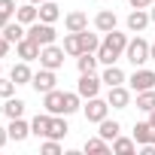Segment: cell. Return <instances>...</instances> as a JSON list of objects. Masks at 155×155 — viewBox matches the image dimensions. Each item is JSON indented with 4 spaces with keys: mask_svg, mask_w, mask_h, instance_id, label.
<instances>
[{
    "mask_svg": "<svg viewBox=\"0 0 155 155\" xmlns=\"http://www.w3.org/2000/svg\"><path fill=\"white\" fill-rule=\"evenodd\" d=\"M128 49V34H119V31H110L104 40H101V49H97V61L107 67V64H116Z\"/></svg>",
    "mask_w": 155,
    "mask_h": 155,
    "instance_id": "cell-1",
    "label": "cell"
},
{
    "mask_svg": "<svg viewBox=\"0 0 155 155\" xmlns=\"http://www.w3.org/2000/svg\"><path fill=\"white\" fill-rule=\"evenodd\" d=\"M125 58H128V61H131L134 67H143V64L149 61V43H146L143 37H134V40H128Z\"/></svg>",
    "mask_w": 155,
    "mask_h": 155,
    "instance_id": "cell-2",
    "label": "cell"
},
{
    "mask_svg": "<svg viewBox=\"0 0 155 155\" xmlns=\"http://www.w3.org/2000/svg\"><path fill=\"white\" fill-rule=\"evenodd\" d=\"M28 37H31L34 43H40V46H49V43H55L58 31H55V25H49V21H34V25H28Z\"/></svg>",
    "mask_w": 155,
    "mask_h": 155,
    "instance_id": "cell-3",
    "label": "cell"
},
{
    "mask_svg": "<svg viewBox=\"0 0 155 155\" xmlns=\"http://www.w3.org/2000/svg\"><path fill=\"white\" fill-rule=\"evenodd\" d=\"M40 67H49V70L64 67V46H55V43L43 46V52H40Z\"/></svg>",
    "mask_w": 155,
    "mask_h": 155,
    "instance_id": "cell-4",
    "label": "cell"
},
{
    "mask_svg": "<svg viewBox=\"0 0 155 155\" xmlns=\"http://www.w3.org/2000/svg\"><path fill=\"white\" fill-rule=\"evenodd\" d=\"M31 85H34V91H37V94H46V91L58 88V76H55V70H49V67H40V73H34Z\"/></svg>",
    "mask_w": 155,
    "mask_h": 155,
    "instance_id": "cell-5",
    "label": "cell"
},
{
    "mask_svg": "<svg viewBox=\"0 0 155 155\" xmlns=\"http://www.w3.org/2000/svg\"><path fill=\"white\" fill-rule=\"evenodd\" d=\"M101 85H104V79H97L94 73H82L79 76V82H76V91H79V97H97L101 94Z\"/></svg>",
    "mask_w": 155,
    "mask_h": 155,
    "instance_id": "cell-6",
    "label": "cell"
},
{
    "mask_svg": "<svg viewBox=\"0 0 155 155\" xmlns=\"http://www.w3.org/2000/svg\"><path fill=\"white\" fill-rule=\"evenodd\" d=\"M128 85H131L134 91H146V88H155V70H146V67H137V70L131 73V79H128Z\"/></svg>",
    "mask_w": 155,
    "mask_h": 155,
    "instance_id": "cell-7",
    "label": "cell"
},
{
    "mask_svg": "<svg viewBox=\"0 0 155 155\" xmlns=\"http://www.w3.org/2000/svg\"><path fill=\"white\" fill-rule=\"evenodd\" d=\"M82 113H85V119H88V122H94V125H97V122H104V119H107L110 104H107V101H101V97H88V104L82 107Z\"/></svg>",
    "mask_w": 155,
    "mask_h": 155,
    "instance_id": "cell-8",
    "label": "cell"
},
{
    "mask_svg": "<svg viewBox=\"0 0 155 155\" xmlns=\"http://www.w3.org/2000/svg\"><path fill=\"white\" fill-rule=\"evenodd\" d=\"M107 104H110L113 110H128V107H131V88L113 85V88L107 91Z\"/></svg>",
    "mask_w": 155,
    "mask_h": 155,
    "instance_id": "cell-9",
    "label": "cell"
},
{
    "mask_svg": "<svg viewBox=\"0 0 155 155\" xmlns=\"http://www.w3.org/2000/svg\"><path fill=\"white\" fill-rule=\"evenodd\" d=\"M15 52H18V58H21V61H37V58H40V52H43V46H40V43H34L31 37H25V40H18V43H15Z\"/></svg>",
    "mask_w": 155,
    "mask_h": 155,
    "instance_id": "cell-10",
    "label": "cell"
},
{
    "mask_svg": "<svg viewBox=\"0 0 155 155\" xmlns=\"http://www.w3.org/2000/svg\"><path fill=\"white\" fill-rule=\"evenodd\" d=\"M43 107H46V113H52V116H64V91H58V88L46 91V94H43Z\"/></svg>",
    "mask_w": 155,
    "mask_h": 155,
    "instance_id": "cell-11",
    "label": "cell"
},
{
    "mask_svg": "<svg viewBox=\"0 0 155 155\" xmlns=\"http://www.w3.org/2000/svg\"><path fill=\"white\" fill-rule=\"evenodd\" d=\"M116 25H119V18H116V12H113V9H101V12L94 15V28H97L101 34L116 31Z\"/></svg>",
    "mask_w": 155,
    "mask_h": 155,
    "instance_id": "cell-12",
    "label": "cell"
},
{
    "mask_svg": "<svg viewBox=\"0 0 155 155\" xmlns=\"http://www.w3.org/2000/svg\"><path fill=\"white\" fill-rule=\"evenodd\" d=\"M134 140H137V146L155 143V125L152 122H137L134 125Z\"/></svg>",
    "mask_w": 155,
    "mask_h": 155,
    "instance_id": "cell-13",
    "label": "cell"
},
{
    "mask_svg": "<svg viewBox=\"0 0 155 155\" xmlns=\"http://www.w3.org/2000/svg\"><path fill=\"white\" fill-rule=\"evenodd\" d=\"M25 101H18V97H3V107H0V113H3L6 119H21L25 116Z\"/></svg>",
    "mask_w": 155,
    "mask_h": 155,
    "instance_id": "cell-14",
    "label": "cell"
},
{
    "mask_svg": "<svg viewBox=\"0 0 155 155\" xmlns=\"http://www.w3.org/2000/svg\"><path fill=\"white\" fill-rule=\"evenodd\" d=\"M15 21H21V25H34V21H40V6L28 0L25 6L15 9Z\"/></svg>",
    "mask_w": 155,
    "mask_h": 155,
    "instance_id": "cell-15",
    "label": "cell"
},
{
    "mask_svg": "<svg viewBox=\"0 0 155 155\" xmlns=\"http://www.w3.org/2000/svg\"><path fill=\"white\" fill-rule=\"evenodd\" d=\"M9 140H15V143H21V140H28L31 137V125L25 122V119H9Z\"/></svg>",
    "mask_w": 155,
    "mask_h": 155,
    "instance_id": "cell-16",
    "label": "cell"
},
{
    "mask_svg": "<svg viewBox=\"0 0 155 155\" xmlns=\"http://www.w3.org/2000/svg\"><path fill=\"white\" fill-rule=\"evenodd\" d=\"M64 28H67V31H73V34H79V31H85V28H88V15H85V12H79V9H76V12H67V15H64Z\"/></svg>",
    "mask_w": 155,
    "mask_h": 155,
    "instance_id": "cell-17",
    "label": "cell"
},
{
    "mask_svg": "<svg viewBox=\"0 0 155 155\" xmlns=\"http://www.w3.org/2000/svg\"><path fill=\"white\" fill-rule=\"evenodd\" d=\"M9 79L15 82V85H31V79H34V73H31V67H28V61H18L12 70H9Z\"/></svg>",
    "mask_w": 155,
    "mask_h": 155,
    "instance_id": "cell-18",
    "label": "cell"
},
{
    "mask_svg": "<svg viewBox=\"0 0 155 155\" xmlns=\"http://www.w3.org/2000/svg\"><path fill=\"white\" fill-rule=\"evenodd\" d=\"M101 79H104V85H107V88H113V85H125V82H128V79H125V73H122L116 64H107V67H104Z\"/></svg>",
    "mask_w": 155,
    "mask_h": 155,
    "instance_id": "cell-19",
    "label": "cell"
},
{
    "mask_svg": "<svg viewBox=\"0 0 155 155\" xmlns=\"http://www.w3.org/2000/svg\"><path fill=\"white\" fill-rule=\"evenodd\" d=\"M149 21H152V18H149L146 9H134V12L128 15V31H131V34H140V31H146Z\"/></svg>",
    "mask_w": 155,
    "mask_h": 155,
    "instance_id": "cell-20",
    "label": "cell"
},
{
    "mask_svg": "<svg viewBox=\"0 0 155 155\" xmlns=\"http://www.w3.org/2000/svg\"><path fill=\"white\" fill-rule=\"evenodd\" d=\"M82 149H85V152H91V155H107V152H113V143H110V140H104V137L97 134V137H88Z\"/></svg>",
    "mask_w": 155,
    "mask_h": 155,
    "instance_id": "cell-21",
    "label": "cell"
},
{
    "mask_svg": "<svg viewBox=\"0 0 155 155\" xmlns=\"http://www.w3.org/2000/svg\"><path fill=\"white\" fill-rule=\"evenodd\" d=\"M49 125H52V113L34 116V122H31V134H34V137H49Z\"/></svg>",
    "mask_w": 155,
    "mask_h": 155,
    "instance_id": "cell-22",
    "label": "cell"
},
{
    "mask_svg": "<svg viewBox=\"0 0 155 155\" xmlns=\"http://www.w3.org/2000/svg\"><path fill=\"white\" fill-rule=\"evenodd\" d=\"M113 152H116V155H134V152H137V140L119 134V137L113 140Z\"/></svg>",
    "mask_w": 155,
    "mask_h": 155,
    "instance_id": "cell-23",
    "label": "cell"
},
{
    "mask_svg": "<svg viewBox=\"0 0 155 155\" xmlns=\"http://www.w3.org/2000/svg\"><path fill=\"white\" fill-rule=\"evenodd\" d=\"M58 18H61V9H58V3H55V0H46V3H40V21L55 25Z\"/></svg>",
    "mask_w": 155,
    "mask_h": 155,
    "instance_id": "cell-24",
    "label": "cell"
},
{
    "mask_svg": "<svg viewBox=\"0 0 155 155\" xmlns=\"http://www.w3.org/2000/svg\"><path fill=\"white\" fill-rule=\"evenodd\" d=\"M97 52H82L79 58H76V67H79V73H94L97 70Z\"/></svg>",
    "mask_w": 155,
    "mask_h": 155,
    "instance_id": "cell-25",
    "label": "cell"
},
{
    "mask_svg": "<svg viewBox=\"0 0 155 155\" xmlns=\"http://www.w3.org/2000/svg\"><path fill=\"white\" fill-rule=\"evenodd\" d=\"M97 128H101L97 134H101L104 140H110V143H113V140L119 137V131H122V125H119L116 119H104V122H97Z\"/></svg>",
    "mask_w": 155,
    "mask_h": 155,
    "instance_id": "cell-26",
    "label": "cell"
},
{
    "mask_svg": "<svg viewBox=\"0 0 155 155\" xmlns=\"http://www.w3.org/2000/svg\"><path fill=\"white\" fill-rule=\"evenodd\" d=\"M3 37H6L9 43H18V40H25V37H28V31H25V25H21V21H9V25L3 28Z\"/></svg>",
    "mask_w": 155,
    "mask_h": 155,
    "instance_id": "cell-27",
    "label": "cell"
},
{
    "mask_svg": "<svg viewBox=\"0 0 155 155\" xmlns=\"http://www.w3.org/2000/svg\"><path fill=\"white\" fill-rule=\"evenodd\" d=\"M137 110H143V113H152L155 110V88L137 91Z\"/></svg>",
    "mask_w": 155,
    "mask_h": 155,
    "instance_id": "cell-28",
    "label": "cell"
},
{
    "mask_svg": "<svg viewBox=\"0 0 155 155\" xmlns=\"http://www.w3.org/2000/svg\"><path fill=\"white\" fill-rule=\"evenodd\" d=\"M64 52H67V55H73V58H79V55H82V43H79V34L67 31V37H64Z\"/></svg>",
    "mask_w": 155,
    "mask_h": 155,
    "instance_id": "cell-29",
    "label": "cell"
},
{
    "mask_svg": "<svg viewBox=\"0 0 155 155\" xmlns=\"http://www.w3.org/2000/svg\"><path fill=\"white\" fill-rule=\"evenodd\" d=\"M79 43H82V52H97L101 49V37L97 34H88V28L79 31Z\"/></svg>",
    "mask_w": 155,
    "mask_h": 155,
    "instance_id": "cell-30",
    "label": "cell"
},
{
    "mask_svg": "<svg viewBox=\"0 0 155 155\" xmlns=\"http://www.w3.org/2000/svg\"><path fill=\"white\" fill-rule=\"evenodd\" d=\"M67 131H70V128H67V122H64L61 116H52V125H49V137H52V140H64V137H67Z\"/></svg>",
    "mask_w": 155,
    "mask_h": 155,
    "instance_id": "cell-31",
    "label": "cell"
},
{
    "mask_svg": "<svg viewBox=\"0 0 155 155\" xmlns=\"http://www.w3.org/2000/svg\"><path fill=\"white\" fill-rule=\"evenodd\" d=\"M79 110V91H64V116Z\"/></svg>",
    "mask_w": 155,
    "mask_h": 155,
    "instance_id": "cell-32",
    "label": "cell"
},
{
    "mask_svg": "<svg viewBox=\"0 0 155 155\" xmlns=\"http://www.w3.org/2000/svg\"><path fill=\"white\" fill-rule=\"evenodd\" d=\"M40 152H43V155H61V143L52 140V137H46V143L40 146Z\"/></svg>",
    "mask_w": 155,
    "mask_h": 155,
    "instance_id": "cell-33",
    "label": "cell"
},
{
    "mask_svg": "<svg viewBox=\"0 0 155 155\" xmlns=\"http://www.w3.org/2000/svg\"><path fill=\"white\" fill-rule=\"evenodd\" d=\"M12 94H15V82L0 76V97H12Z\"/></svg>",
    "mask_w": 155,
    "mask_h": 155,
    "instance_id": "cell-34",
    "label": "cell"
},
{
    "mask_svg": "<svg viewBox=\"0 0 155 155\" xmlns=\"http://www.w3.org/2000/svg\"><path fill=\"white\" fill-rule=\"evenodd\" d=\"M15 0H0V12H3V15H15Z\"/></svg>",
    "mask_w": 155,
    "mask_h": 155,
    "instance_id": "cell-35",
    "label": "cell"
},
{
    "mask_svg": "<svg viewBox=\"0 0 155 155\" xmlns=\"http://www.w3.org/2000/svg\"><path fill=\"white\" fill-rule=\"evenodd\" d=\"M9 49H12V43H9L3 34H0V58H6V55H9Z\"/></svg>",
    "mask_w": 155,
    "mask_h": 155,
    "instance_id": "cell-36",
    "label": "cell"
},
{
    "mask_svg": "<svg viewBox=\"0 0 155 155\" xmlns=\"http://www.w3.org/2000/svg\"><path fill=\"white\" fill-rule=\"evenodd\" d=\"M131 3V9H146V6H152L155 0H128Z\"/></svg>",
    "mask_w": 155,
    "mask_h": 155,
    "instance_id": "cell-37",
    "label": "cell"
},
{
    "mask_svg": "<svg viewBox=\"0 0 155 155\" xmlns=\"http://www.w3.org/2000/svg\"><path fill=\"white\" fill-rule=\"evenodd\" d=\"M6 140H9V131H6V128H0V149L6 146Z\"/></svg>",
    "mask_w": 155,
    "mask_h": 155,
    "instance_id": "cell-38",
    "label": "cell"
},
{
    "mask_svg": "<svg viewBox=\"0 0 155 155\" xmlns=\"http://www.w3.org/2000/svg\"><path fill=\"white\" fill-rule=\"evenodd\" d=\"M9 18H12V15H3V12H0V31H3V28L9 25Z\"/></svg>",
    "mask_w": 155,
    "mask_h": 155,
    "instance_id": "cell-39",
    "label": "cell"
},
{
    "mask_svg": "<svg viewBox=\"0 0 155 155\" xmlns=\"http://www.w3.org/2000/svg\"><path fill=\"white\" fill-rule=\"evenodd\" d=\"M149 61L155 64V46H149Z\"/></svg>",
    "mask_w": 155,
    "mask_h": 155,
    "instance_id": "cell-40",
    "label": "cell"
},
{
    "mask_svg": "<svg viewBox=\"0 0 155 155\" xmlns=\"http://www.w3.org/2000/svg\"><path fill=\"white\" fill-rule=\"evenodd\" d=\"M149 18H152V21H155V3H152V9H149Z\"/></svg>",
    "mask_w": 155,
    "mask_h": 155,
    "instance_id": "cell-41",
    "label": "cell"
},
{
    "mask_svg": "<svg viewBox=\"0 0 155 155\" xmlns=\"http://www.w3.org/2000/svg\"><path fill=\"white\" fill-rule=\"evenodd\" d=\"M149 122H152V125H155V110H152V113H149Z\"/></svg>",
    "mask_w": 155,
    "mask_h": 155,
    "instance_id": "cell-42",
    "label": "cell"
},
{
    "mask_svg": "<svg viewBox=\"0 0 155 155\" xmlns=\"http://www.w3.org/2000/svg\"><path fill=\"white\" fill-rule=\"evenodd\" d=\"M31 3H37V6H40V3H46V0H31Z\"/></svg>",
    "mask_w": 155,
    "mask_h": 155,
    "instance_id": "cell-43",
    "label": "cell"
},
{
    "mask_svg": "<svg viewBox=\"0 0 155 155\" xmlns=\"http://www.w3.org/2000/svg\"><path fill=\"white\" fill-rule=\"evenodd\" d=\"M0 73H3V64H0Z\"/></svg>",
    "mask_w": 155,
    "mask_h": 155,
    "instance_id": "cell-44",
    "label": "cell"
}]
</instances>
